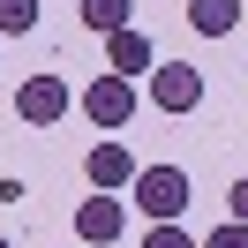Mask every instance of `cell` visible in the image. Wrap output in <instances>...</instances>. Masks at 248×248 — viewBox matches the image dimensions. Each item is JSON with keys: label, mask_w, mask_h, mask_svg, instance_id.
Returning <instances> with one entry per match:
<instances>
[{"label": "cell", "mask_w": 248, "mask_h": 248, "mask_svg": "<svg viewBox=\"0 0 248 248\" xmlns=\"http://www.w3.org/2000/svg\"><path fill=\"white\" fill-rule=\"evenodd\" d=\"M188 196H196V188H188V173H181V166H143V173H136V188H128V203H136L151 226H173V218L188 211Z\"/></svg>", "instance_id": "cell-1"}, {"label": "cell", "mask_w": 248, "mask_h": 248, "mask_svg": "<svg viewBox=\"0 0 248 248\" xmlns=\"http://www.w3.org/2000/svg\"><path fill=\"white\" fill-rule=\"evenodd\" d=\"M68 106H76V91H68L53 68H38V76H23V83H16V113H23L31 128H61V121H68Z\"/></svg>", "instance_id": "cell-2"}, {"label": "cell", "mask_w": 248, "mask_h": 248, "mask_svg": "<svg viewBox=\"0 0 248 248\" xmlns=\"http://www.w3.org/2000/svg\"><path fill=\"white\" fill-rule=\"evenodd\" d=\"M76 106H83V121H91V128H113V136H121V128L136 121L143 98H136V83H128V76H98L91 91L76 98Z\"/></svg>", "instance_id": "cell-3"}, {"label": "cell", "mask_w": 248, "mask_h": 248, "mask_svg": "<svg viewBox=\"0 0 248 248\" xmlns=\"http://www.w3.org/2000/svg\"><path fill=\"white\" fill-rule=\"evenodd\" d=\"M136 151H128L121 136H106V143H91V151H83V181L98 188V196H121V188H136Z\"/></svg>", "instance_id": "cell-4"}, {"label": "cell", "mask_w": 248, "mask_h": 248, "mask_svg": "<svg viewBox=\"0 0 248 248\" xmlns=\"http://www.w3.org/2000/svg\"><path fill=\"white\" fill-rule=\"evenodd\" d=\"M151 106L173 113V121H181V113H196V106H203V68H188V61H158V68H151Z\"/></svg>", "instance_id": "cell-5"}, {"label": "cell", "mask_w": 248, "mask_h": 248, "mask_svg": "<svg viewBox=\"0 0 248 248\" xmlns=\"http://www.w3.org/2000/svg\"><path fill=\"white\" fill-rule=\"evenodd\" d=\"M128 233V203L121 196H83L76 203V241H121Z\"/></svg>", "instance_id": "cell-6"}, {"label": "cell", "mask_w": 248, "mask_h": 248, "mask_svg": "<svg viewBox=\"0 0 248 248\" xmlns=\"http://www.w3.org/2000/svg\"><path fill=\"white\" fill-rule=\"evenodd\" d=\"M151 68H158V53H151V38H143L136 23L106 38V76H128V83H136V76H151Z\"/></svg>", "instance_id": "cell-7"}, {"label": "cell", "mask_w": 248, "mask_h": 248, "mask_svg": "<svg viewBox=\"0 0 248 248\" xmlns=\"http://www.w3.org/2000/svg\"><path fill=\"white\" fill-rule=\"evenodd\" d=\"M181 8H188V31H196V38H233L241 16H248L241 0H181Z\"/></svg>", "instance_id": "cell-8"}, {"label": "cell", "mask_w": 248, "mask_h": 248, "mask_svg": "<svg viewBox=\"0 0 248 248\" xmlns=\"http://www.w3.org/2000/svg\"><path fill=\"white\" fill-rule=\"evenodd\" d=\"M76 16H83V31L113 38V31H128V23H136V0H83Z\"/></svg>", "instance_id": "cell-9"}, {"label": "cell", "mask_w": 248, "mask_h": 248, "mask_svg": "<svg viewBox=\"0 0 248 248\" xmlns=\"http://www.w3.org/2000/svg\"><path fill=\"white\" fill-rule=\"evenodd\" d=\"M38 31V0H0V38H31Z\"/></svg>", "instance_id": "cell-10"}, {"label": "cell", "mask_w": 248, "mask_h": 248, "mask_svg": "<svg viewBox=\"0 0 248 248\" xmlns=\"http://www.w3.org/2000/svg\"><path fill=\"white\" fill-rule=\"evenodd\" d=\"M143 248H203V241H188V226L173 218V226H151V233H143Z\"/></svg>", "instance_id": "cell-11"}, {"label": "cell", "mask_w": 248, "mask_h": 248, "mask_svg": "<svg viewBox=\"0 0 248 248\" xmlns=\"http://www.w3.org/2000/svg\"><path fill=\"white\" fill-rule=\"evenodd\" d=\"M226 218H233V226H248V173L226 188Z\"/></svg>", "instance_id": "cell-12"}, {"label": "cell", "mask_w": 248, "mask_h": 248, "mask_svg": "<svg viewBox=\"0 0 248 248\" xmlns=\"http://www.w3.org/2000/svg\"><path fill=\"white\" fill-rule=\"evenodd\" d=\"M203 248H248V226H233V218H226V226H218V233H211Z\"/></svg>", "instance_id": "cell-13"}, {"label": "cell", "mask_w": 248, "mask_h": 248, "mask_svg": "<svg viewBox=\"0 0 248 248\" xmlns=\"http://www.w3.org/2000/svg\"><path fill=\"white\" fill-rule=\"evenodd\" d=\"M0 248H8V241H0Z\"/></svg>", "instance_id": "cell-14"}, {"label": "cell", "mask_w": 248, "mask_h": 248, "mask_svg": "<svg viewBox=\"0 0 248 248\" xmlns=\"http://www.w3.org/2000/svg\"><path fill=\"white\" fill-rule=\"evenodd\" d=\"M241 23H248V16H241Z\"/></svg>", "instance_id": "cell-15"}]
</instances>
